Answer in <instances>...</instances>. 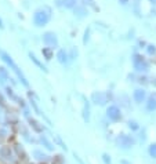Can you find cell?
Segmentation results:
<instances>
[{
	"mask_svg": "<svg viewBox=\"0 0 156 164\" xmlns=\"http://www.w3.org/2000/svg\"><path fill=\"white\" fill-rule=\"evenodd\" d=\"M122 1H123V3H126V1H127V0H122Z\"/></svg>",
	"mask_w": 156,
	"mask_h": 164,
	"instance_id": "20",
	"label": "cell"
},
{
	"mask_svg": "<svg viewBox=\"0 0 156 164\" xmlns=\"http://www.w3.org/2000/svg\"><path fill=\"white\" fill-rule=\"evenodd\" d=\"M151 1H153V3H156V0H151Z\"/></svg>",
	"mask_w": 156,
	"mask_h": 164,
	"instance_id": "21",
	"label": "cell"
},
{
	"mask_svg": "<svg viewBox=\"0 0 156 164\" xmlns=\"http://www.w3.org/2000/svg\"><path fill=\"white\" fill-rule=\"evenodd\" d=\"M43 41L48 46V48H51V47H54V46H57V37H55V35H54V33H51V32H47L46 35H44V36H43Z\"/></svg>",
	"mask_w": 156,
	"mask_h": 164,
	"instance_id": "6",
	"label": "cell"
},
{
	"mask_svg": "<svg viewBox=\"0 0 156 164\" xmlns=\"http://www.w3.org/2000/svg\"><path fill=\"white\" fill-rule=\"evenodd\" d=\"M58 60H60L61 62H65V61H66V54H65L64 50H61V51L58 52Z\"/></svg>",
	"mask_w": 156,
	"mask_h": 164,
	"instance_id": "11",
	"label": "cell"
},
{
	"mask_svg": "<svg viewBox=\"0 0 156 164\" xmlns=\"http://www.w3.org/2000/svg\"><path fill=\"white\" fill-rule=\"evenodd\" d=\"M116 144L123 149H130L133 145H134V139L128 135H120L116 139Z\"/></svg>",
	"mask_w": 156,
	"mask_h": 164,
	"instance_id": "2",
	"label": "cell"
},
{
	"mask_svg": "<svg viewBox=\"0 0 156 164\" xmlns=\"http://www.w3.org/2000/svg\"><path fill=\"white\" fill-rule=\"evenodd\" d=\"M147 109L148 110H155L156 109V92H153L152 95L149 97L148 104H147Z\"/></svg>",
	"mask_w": 156,
	"mask_h": 164,
	"instance_id": "8",
	"label": "cell"
},
{
	"mask_svg": "<svg viewBox=\"0 0 156 164\" xmlns=\"http://www.w3.org/2000/svg\"><path fill=\"white\" fill-rule=\"evenodd\" d=\"M0 153H1V156H3V157H8V156H10V149H8L7 146H4V148H1Z\"/></svg>",
	"mask_w": 156,
	"mask_h": 164,
	"instance_id": "12",
	"label": "cell"
},
{
	"mask_svg": "<svg viewBox=\"0 0 156 164\" xmlns=\"http://www.w3.org/2000/svg\"><path fill=\"white\" fill-rule=\"evenodd\" d=\"M52 164H62V157H61V156L54 157V160H52Z\"/></svg>",
	"mask_w": 156,
	"mask_h": 164,
	"instance_id": "16",
	"label": "cell"
},
{
	"mask_svg": "<svg viewBox=\"0 0 156 164\" xmlns=\"http://www.w3.org/2000/svg\"><path fill=\"white\" fill-rule=\"evenodd\" d=\"M48 18H50L48 12L47 11H43V10H40V11H37L36 14H35V24H36L37 26H43V25L47 24Z\"/></svg>",
	"mask_w": 156,
	"mask_h": 164,
	"instance_id": "3",
	"label": "cell"
},
{
	"mask_svg": "<svg viewBox=\"0 0 156 164\" xmlns=\"http://www.w3.org/2000/svg\"><path fill=\"white\" fill-rule=\"evenodd\" d=\"M102 159H104L105 164H111V159L108 157V155H104V156H102Z\"/></svg>",
	"mask_w": 156,
	"mask_h": 164,
	"instance_id": "17",
	"label": "cell"
},
{
	"mask_svg": "<svg viewBox=\"0 0 156 164\" xmlns=\"http://www.w3.org/2000/svg\"><path fill=\"white\" fill-rule=\"evenodd\" d=\"M149 155H151L152 157H156V144H153V145L149 146Z\"/></svg>",
	"mask_w": 156,
	"mask_h": 164,
	"instance_id": "13",
	"label": "cell"
},
{
	"mask_svg": "<svg viewBox=\"0 0 156 164\" xmlns=\"http://www.w3.org/2000/svg\"><path fill=\"white\" fill-rule=\"evenodd\" d=\"M76 3V0H64V6L65 7H73Z\"/></svg>",
	"mask_w": 156,
	"mask_h": 164,
	"instance_id": "14",
	"label": "cell"
},
{
	"mask_svg": "<svg viewBox=\"0 0 156 164\" xmlns=\"http://www.w3.org/2000/svg\"><path fill=\"white\" fill-rule=\"evenodd\" d=\"M130 128H133V130H137L138 128V126H137V123H134V121H130Z\"/></svg>",
	"mask_w": 156,
	"mask_h": 164,
	"instance_id": "18",
	"label": "cell"
},
{
	"mask_svg": "<svg viewBox=\"0 0 156 164\" xmlns=\"http://www.w3.org/2000/svg\"><path fill=\"white\" fill-rule=\"evenodd\" d=\"M93 99L95 101V104L104 105L106 102V95L102 92H95V94H93Z\"/></svg>",
	"mask_w": 156,
	"mask_h": 164,
	"instance_id": "7",
	"label": "cell"
},
{
	"mask_svg": "<svg viewBox=\"0 0 156 164\" xmlns=\"http://www.w3.org/2000/svg\"><path fill=\"white\" fill-rule=\"evenodd\" d=\"M29 57H31V60H32V61H33V62H35V64H36V65H37V66H40V68L43 69V70H46V68H44L43 65H42V64H40V62H39V61H37V60H36V57H35V55H32V54H31V55H29Z\"/></svg>",
	"mask_w": 156,
	"mask_h": 164,
	"instance_id": "15",
	"label": "cell"
},
{
	"mask_svg": "<svg viewBox=\"0 0 156 164\" xmlns=\"http://www.w3.org/2000/svg\"><path fill=\"white\" fill-rule=\"evenodd\" d=\"M148 51L151 52V54H152V52H155V47L152 48V46H149V48H148Z\"/></svg>",
	"mask_w": 156,
	"mask_h": 164,
	"instance_id": "19",
	"label": "cell"
},
{
	"mask_svg": "<svg viewBox=\"0 0 156 164\" xmlns=\"http://www.w3.org/2000/svg\"><path fill=\"white\" fill-rule=\"evenodd\" d=\"M0 55L3 57V60L6 61V62H7V64L10 65V66H11L12 69H14V70H15V72H17V75H18V76L21 77V80H22V83H24L25 86H26V84H28V81L25 80V77L22 76V73L20 72V69H18V66H17V65L14 64V61L11 60V57H10V55H7V54H6V52H3V51H0Z\"/></svg>",
	"mask_w": 156,
	"mask_h": 164,
	"instance_id": "1",
	"label": "cell"
},
{
	"mask_svg": "<svg viewBox=\"0 0 156 164\" xmlns=\"http://www.w3.org/2000/svg\"><path fill=\"white\" fill-rule=\"evenodd\" d=\"M106 115H108V117L113 121H117L120 119V110L117 106H109L108 110H106Z\"/></svg>",
	"mask_w": 156,
	"mask_h": 164,
	"instance_id": "5",
	"label": "cell"
},
{
	"mask_svg": "<svg viewBox=\"0 0 156 164\" xmlns=\"http://www.w3.org/2000/svg\"><path fill=\"white\" fill-rule=\"evenodd\" d=\"M145 98V91L144 90H136L134 91V99H136V102H142Z\"/></svg>",
	"mask_w": 156,
	"mask_h": 164,
	"instance_id": "9",
	"label": "cell"
},
{
	"mask_svg": "<svg viewBox=\"0 0 156 164\" xmlns=\"http://www.w3.org/2000/svg\"><path fill=\"white\" fill-rule=\"evenodd\" d=\"M43 54L46 55V58H47V60H51V58H52V52H51V50H50V48H43Z\"/></svg>",
	"mask_w": 156,
	"mask_h": 164,
	"instance_id": "10",
	"label": "cell"
},
{
	"mask_svg": "<svg viewBox=\"0 0 156 164\" xmlns=\"http://www.w3.org/2000/svg\"><path fill=\"white\" fill-rule=\"evenodd\" d=\"M133 64H134V68L137 69V70H147L148 69V64H147V61L142 58L141 55H134V58H133Z\"/></svg>",
	"mask_w": 156,
	"mask_h": 164,
	"instance_id": "4",
	"label": "cell"
}]
</instances>
